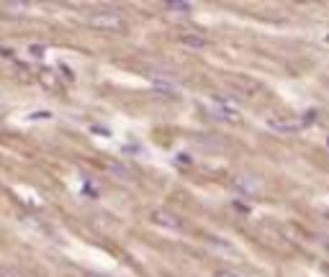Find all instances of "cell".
<instances>
[{
	"label": "cell",
	"instance_id": "6da1fadb",
	"mask_svg": "<svg viewBox=\"0 0 329 277\" xmlns=\"http://www.w3.org/2000/svg\"><path fill=\"white\" fill-rule=\"evenodd\" d=\"M90 26L93 29H103V31H121L124 29V21L118 13H108V11H100L90 16Z\"/></svg>",
	"mask_w": 329,
	"mask_h": 277
},
{
	"label": "cell",
	"instance_id": "7a4b0ae2",
	"mask_svg": "<svg viewBox=\"0 0 329 277\" xmlns=\"http://www.w3.org/2000/svg\"><path fill=\"white\" fill-rule=\"evenodd\" d=\"M304 126H306L304 121H268V129L273 133H283V136H288V133H298Z\"/></svg>",
	"mask_w": 329,
	"mask_h": 277
},
{
	"label": "cell",
	"instance_id": "3957f363",
	"mask_svg": "<svg viewBox=\"0 0 329 277\" xmlns=\"http://www.w3.org/2000/svg\"><path fill=\"white\" fill-rule=\"evenodd\" d=\"M152 221L160 223V226H164V228H172V231H180L183 228V223L178 221V216H172V213H167V211H154L152 213Z\"/></svg>",
	"mask_w": 329,
	"mask_h": 277
},
{
	"label": "cell",
	"instance_id": "277c9868",
	"mask_svg": "<svg viewBox=\"0 0 329 277\" xmlns=\"http://www.w3.org/2000/svg\"><path fill=\"white\" fill-rule=\"evenodd\" d=\"M208 115L216 121H224V123H237V118H239V115L232 108H226V105H214V108H208Z\"/></svg>",
	"mask_w": 329,
	"mask_h": 277
},
{
	"label": "cell",
	"instance_id": "5b68a950",
	"mask_svg": "<svg viewBox=\"0 0 329 277\" xmlns=\"http://www.w3.org/2000/svg\"><path fill=\"white\" fill-rule=\"evenodd\" d=\"M234 187H237L242 195H255V193H257V187H260V182L255 180V177H250V175H242V177H237Z\"/></svg>",
	"mask_w": 329,
	"mask_h": 277
},
{
	"label": "cell",
	"instance_id": "8992f818",
	"mask_svg": "<svg viewBox=\"0 0 329 277\" xmlns=\"http://www.w3.org/2000/svg\"><path fill=\"white\" fill-rule=\"evenodd\" d=\"M180 44L183 47H188V49H206V39H201V36H180Z\"/></svg>",
	"mask_w": 329,
	"mask_h": 277
},
{
	"label": "cell",
	"instance_id": "52a82bcc",
	"mask_svg": "<svg viewBox=\"0 0 329 277\" xmlns=\"http://www.w3.org/2000/svg\"><path fill=\"white\" fill-rule=\"evenodd\" d=\"M167 11H175V13H190V11H193V5L175 0V3H167Z\"/></svg>",
	"mask_w": 329,
	"mask_h": 277
},
{
	"label": "cell",
	"instance_id": "ba28073f",
	"mask_svg": "<svg viewBox=\"0 0 329 277\" xmlns=\"http://www.w3.org/2000/svg\"><path fill=\"white\" fill-rule=\"evenodd\" d=\"M152 85H154V90H160V93H175L178 90L175 82H160V80H152Z\"/></svg>",
	"mask_w": 329,
	"mask_h": 277
},
{
	"label": "cell",
	"instance_id": "9c48e42d",
	"mask_svg": "<svg viewBox=\"0 0 329 277\" xmlns=\"http://www.w3.org/2000/svg\"><path fill=\"white\" fill-rule=\"evenodd\" d=\"M29 121H49L52 118V111H34V113H29L26 115Z\"/></svg>",
	"mask_w": 329,
	"mask_h": 277
},
{
	"label": "cell",
	"instance_id": "30bf717a",
	"mask_svg": "<svg viewBox=\"0 0 329 277\" xmlns=\"http://www.w3.org/2000/svg\"><path fill=\"white\" fill-rule=\"evenodd\" d=\"M108 169H111L113 175H121L124 180H129V175H131L129 169H126V167H121V164H108Z\"/></svg>",
	"mask_w": 329,
	"mask_h": 277
},
{
	"label": "cell",
	"instance_id": "8fae6325",
	"mask_svg": "<svg viewBox=\"0 0 329 277\" xmlns=\"http://www.w3.org/2000/svg\"><path fill=\"white\" fill-rule=\"evenodd\" d=\"M29 54H31V57H36V59L44 57V47H39V44H31V47H29Z\"/></svg>",
	"mask_w": 329,
	"mask_h": 277
},
{
	"label": "cell",
	"instance_id": "7c38bea8",
	"mask_svg": "<svg viewBox=\"0 0 329 277\" xmlns=\"http://www.w3.org/2000/svg\"><path fill=\"white\" fill-rule=\"evenodd\" d=\"M26 8H29L26 3H11V5H8V11H26Z\"/></svg>",
	"mask_w": 329,
	"mask_h": 277
},
{
	"label": "cell",
	"instance_id": "4fadbf2b",
	"mask_svg": "<svg viewBox=\"0 0 329 277\" xmlns=\"http://www.w3.org/2000/svg\"><path fill=\"white\" fill-rule=\"evenodd\" d=\"M214 277H239V275H237V272H229V270H219Z\"/></svg>",
	"mask_w": 329,
	"mask_h": 277
},
{
	"label": "cell",
	"instance_id": "5bb4252c",
	"mask_svg": "<svg viewBox=\"0 0 329 277\" xmlns=\"http://www.w3.org/2000/svg\"><path fill=\"white\" fill-rule=\"evenodd\" d=\"M13 54V49H3V47H0V57H11Z\"/></svg>",
	"mask_w": 329,
	"mask_h": 277
},
{
	"label": "cell",
	"instance_id": "9a60e30c",
	"mask_svg": "<svg viewBox=\"0 0 329 277\" xmlns=\"http://www.w3.org/2000/svg\"><path fill=\"white\" fill-rule=\"evenodd\" d=\"M90 277H103V275H90Z\"/></svg>",
	"mask_w": 329,
	"mask_h": 277
}]
</instances>
